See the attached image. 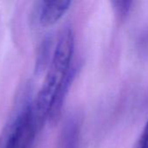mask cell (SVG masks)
<instances>
[{
    "instance_id": "obj_1",
    "label": "cell",
    "mask_w": 148,
    "mask_h": 148,
    "mask_svg": "<svg viewBox=\"0 0 148 148\" xmlns=\"http://www.w3.org/2000/svg\"><path fill=\"white\" fill-rule=\"evenodd\" d=\"M73 46L72 31L70 29H65L58 39L50 69L43 85L35 101L32 102L40 127H42L44 121L48 119L56 95L71 69Z\"/></svg>"
},
{
    "instance_id": "obj_2",
    "label": "cell",
    "mask_w": 148,
    "mask_h": 148,
    "mask_svg": "<svg viewBox=\"0 0 148 148\" xmlns=\"http://www.w3.org/2000/svg\"><path fill=\"white\" fill-rule=\"evenodd\" d=\"M40 126L30 103L14 114L0 134V148H33Z\"/></svg>"
},
{
    "instance_id": "obj_3",
    "label": "cell",
    "mask_w": 148,
    "mask_h": 148,
    "mask_svg": "<svg viewBox=\"0 0 148 148\" xmlns=\"http://www.w3.org/2000/svg\"><path fill=\"white\" fill-rule=\"evenodd\" d=\"M72 2L69 0L43 1L39 11V23L43 26L56 23L68 10Z\"/></svg>"
},
{
    "instance_id": "obj_4",
    "label": "cell",
    "mask_w": 148,
    "mask_h": 148,
    "mask_svg": "<svg viewBox=\"0 0 148 148\" xmlns=\"http://www.w3.org/2000/svg\"><path fill=\"white\" fill-rule=\"evenodd\" d=\"M61 148H79V128L76 123L70 121L63 132Z\"/></svg>"
},
{
    "instance_id": "obj_5",
    "label": "cell",
    "mask_w": 148,
    "mask_h": 148,
    "mask_svg": "<svg viewBox=\"0 0 148 148\" xmlns=\"http://www.w3.org/2000/svg\"><path fill=\"white\" fill-rule=\"evenodd\" d=\"M133 3L132 1H113V5L114 7L116 15L120 21L124 20L131 8V4Z\"/></svg>"
},
{
    "instance_id": "obj_6",
    "label": "cell",
    "mask_w": 148,
    "mask_h": 148,
    "mask_svg": "<svg viewBox=\"0 0 148 148\" xmlns=\"http://www.w3.org/2000/svg\"><path fill=\"white\" fill-rule=\"evenodd\" d=\"M137 148H148V121L145 126V128L138 143Z\"/></svg>"
}]
</instances>
